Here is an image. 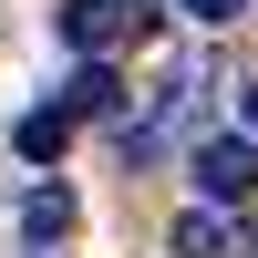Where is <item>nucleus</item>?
<instances>
[{
  "label": "nucleus",
  "instance_id": "obj_1",
  "mask_svg": "<svg viewBox=\"0 0 258 258\" xmlns=\"http://www.w3.org/2000/svg\"><path fill=\"white\" fill-rule=\"evenodd\" d=\"M155 31V0H62V41L73 52H124Z\"/></svg>",
  "mask_w": 258,
  "mask_h": 258
},
{
  "label": "nucleus",
  "instance_id": "obj_2",
  "mask_svg": "<svg viewBox=\"0 0 258 258\" xmlns=\"http://www.w3.org/2000/svg\"><path fill=\"white\" fill-rule=\"evenodd\" d=\"M197 197H207V207L258 197V135H207V145H197Z\"/></svg>",
  "mask_w": 258,
  "mask_h": 258
},
{
  "label": "nucleus",
  "instance_id": "obj_3",
  "mask_svg": "<svg viewBox=\"0 0 258 258\" xmlns=\"http://www.w3.org/2000/svg\"><path fill=\"white\" fill-rule=\"evenodd\" d=\"M73 217H83V207H73V186H31V197H21V238H31V248L73 238Z\"/></svg>",
  "mask_w": 258,
  "mask_h": 258
},
{
  "label": "nucleus",
  "instance_id": "obj_4",
  "mask_svg": "<svg viewBox=\"0 0 258 258\" xmlns=\"http://www.w3.org/2000/svg\"><path fill=\"white\" fill-rule=\"evenodd\" d=\"M11 145H21V155H31V165H52L62 145H73V114H62V103H31V114L11 124Z\"/></svg>",
  "mask_w": 258,
  "mask_h": 258
},
{
  "label": "nucleus",
  "instance_id": "obj_5",
  "mask_svg": "<svg viewBox=\"0 0 258 258\" xmlns=\"http://www.w3.org/2000/svg\"><path fill=\"white\" fill-rule=\"evenodd\" d=\"M62 114H73V124H114V114H124V83L103 73V52H93V73H83L73 93H62Z\"/></svg>",
  "mask_w": 258,
  "mask_h": 258
},
{
  "label": "nucleus",
  "instance_id": "obj_6",
  "mask_svg": "<svg viewBox=\"0 0 258 258\" xmlns=\"http://www.w3.org/2000/svg\"><path fill=\"white\" fill-rule=\"evenodd\" d=\"M176 258H238V227H227L217 207H186L176 217Z\"/></svg>",
  "mask_w": 258,
  "mask_h": 258
},
{
  "label": "nucleus",
  "instance_id": "obj_7",
  "mask_svg": "<svg viewBox=\"0 0 258 258\" xmlns=\"http://www.w3.org/2000/svg\"><path fill=\"white\" fill-rule=\"evenodd\" d=\"M238 11H248V0H186V21H207V31H227Z\"/></svg>",
  "mask_w": 258,
  "mask_h": 258
},
{
  "label": "nucleus",
  "instance_id": "obj_8",
  "mask_svg": "<svg viewBox=\"0 0 258 258\" xmlns=\"http://www.w3.org/2000/svg\"><path fill=\"white\" fill-rule=\"evenodd\" d=\"M238 114H248V135H258V83H248V93H238Z\"/></svg>",
  "mask_w": 258,
  "mask_h": 258
}]
</instances>
